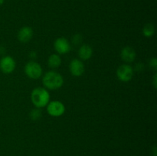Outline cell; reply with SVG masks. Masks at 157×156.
<instances>
[{
    "mask_svg": "<svg viewBox=\"0 0 157 156\" xmlns=\"http://www.w3.org/2000/svg\"><path fill=\"white\" fill-rule=\"evenodd\" d=\"M31 99L36 108H43L50 102V94L47 89L43 87L35 88L31 94Z\"/></svg>",
    "mask_w": 157,
    "mask_h": 156,
    "instance_id": "1",
    "label": "cell"
},
{
    "mask_svg": "<svg viewBox=\"0 0 157 156\" xmlns=\"http://www.w3.org/2000/svg\"><path fill=\"white\" fill-rule=\"evenodd\" d=\"M42 83L45 89L57 90L61 88L64 84V78L59 73L53 70L47 72L42 78Z\"/></svg>",
    "mask_w": 157,
    "mask_h": 156,
    "instance_id": "2",
    "label": "cell"
},
{
    "mask_svg": "<svg viewBox=\"0 0 157 156\" xmlns=\"http://www.w3.org/2000/svg\"><path fill=\"white\" fill-rule=\"evenodd\" d=\"M25 73L31 79L37 80L42 75V67L36 61H29L25 67Z\"/></svg>",
    "mask_w": 157,
    "mask_h": 156,
    "instance_id": "3",
    "label": "cell"
},
{
    "mask_svg": "<svg viewBox=\"0 0 157 156\" xmlns=\"http://www.w3.org/2000/svg\"><path fill=\"white\" fill-rule=\"evenodd\" d=\"M46 106L48 114L53 117H59L62 116L65 112V106L61 101H51Z\"/></svg>",
    "mask_w": 157,
    "mask_h": 156,
    "instance_id": "4",
    "label": "cell"
},
{
    "mask_svg": "<svg viewBox=\"0 0 157 156\" xmlns=\"http://www.w3.org/2000/svg\"><path fill=\"white\" fill-rule=\"evenodd\" d=\"M117 78L122 82H128L133 76V69L128 64H123L117 70Z\"/></svg>",
    "mask_w": 157,
    "mask_h": 156,
    "instance_id": "5",
    "label": "cell"
},
{
    "mask_svg": "<svg viewBox=\"0 0 157 156\" xmlns=\"http://www.w3.org/2000/svg\"><path fill=\"white\" fill-rule=\"evenodd\" d=\"M16 67V63L11 56H5L0 60V70L6 74L12 73Z\"/></svg>",
    "mask_w": 157,
    "mask_h": 156,
    "instance_id": "6",
    "label": "cell"
},
{
    "mask_svg": "<svg viewBox=\"0 0 157 156\" xmlns=\"http://www.w3.org/2000/svg\"><path fill=\"white\" fill-rule=\"evenodd\" d=\"M54 47L59 54H65L71 50V44L65 38H58L54 43Z\"/></svg>",
    "mask_w": 157,
    "mask_h": 156,
    "instance_id": "7",
    "label": "cell"
},
{
    "mask_svg": "<svg viewBox=\"0 0 157 156\" xmlns=\"http://www.w3.org/2000/svg\"><path fill=\"white\" fill-rule=\"evenodd\" d=\"M69 70L73 76H81L85 70L84 63L81 60L73 59L69 64Z\"/></svg>",
    "mask_w": 157,
    "mask_h": 156,
    "instance_id": "8",
    "label": "cell"
},
{
    "mask_svg": "<svg viewBox=\"0 0 157 156\" xmlns=\"http://www.w3.org/2000/svg\"><path fill=\"white\" fill-rule=\"evenodd\" d=\"M136 56V51L133 47H130V46H127L124 47V48L121 50V57L122 58L123 61L126 63H131L135 60Z\"/></svg>",
    "mask_w": 157,
    "mask_h": 156,
    "instance_id": "9",
    "label": "cell"
},
{
    "mask_svg": "<svg viewBox=\"0 0 157 156\" xmlns=\"http://www.w3.org/2000/svg\"><path fill=\"white\" fill-rule=\"evenodd\" d=\"M33 36V30L29 26H25L20 28L18 33V38L21 43H27Z\"/></svg>",
    "mask_w": 157,
    "mask_h": 156,
    "instance_id": "10",
    "label": "cell"
},
{
    "mask_svg": "<svg viewBox=\"0 0 157 156\" xmlns=\"http://www.w3.org/2000/svg\"><path fill=\"white\" fill-rule=\"evenodd\" d=\"M93 54V50L92 47L88 44H83L78 50V55L79 58L83 61H87L91 58Z\"/></svg>",
    "mask_w": 157,
    "mask_h": 156,
    "instance_id": "11",
    "label": "cell"
},
{
    "mask_svg": "<svg viewBox=\"0 0 157 156\" xmlns=\"http://www.w3.org/2000/svg\"><path fill=\"white\" fill-rule=\"evenodd\" d=\"M48 64L51 68H58L61 64V57L57 54H53L50 55L48 59Z\"/></svg>",
    "mask_w": 157,
    "mask_h": 156,
    "instance_id": "12",
    "label": "cell"
},
{
    "mask_svg": "<svg viewBox=\"0 0 157 156\" xmlns=\"http://www.w3.org/2000/svg\"><path fill=\"white\" fill-rule=\"evenodd\" d=\"M155 32V28L154 25L151 23H148V24H146L145 26L143 28V34L145 37L147 38H150V37L153 36L154 35Z\"/></svg>",
    "mask_w": 157,
    "mask_h": 156,
    "instance_id": "13",
    "label": "cell"
},
{
    "mask_svg": "<svg viewBox=\"0 0 157 156\" xmlns=\"http://www.w3.org/2000/svg\"><path fill=\"white\" fill-rule=\"evenodd\" d=\"M41 115H42V113H41V110L38 108L33 109L29 113V116H30L31 119L33 121H38L41 117Z\"/></svg>",
    "mask_w": 157,
    "mask_h": 156,
    "instance_id": "14",
    "label": "cell"
},
{
    "mask_svg": "<svg viewBox=\"0 0 157 156\" xmlns=\"http://www.w3.org/2000/svg\"><path fill=\"white\" fill-rule=\"evenodd\" d=\"M72 41H73L74 44H76V45L77 44H79L81 42V41H82V37L81 36V35H75L73 37Z\"/></svg>",
    "mask_w": 157,
    "mask_h": 156,
    "instance_id": "15",
    "label": "cell"
},
{
    "mask_svg": "<svg viewBox=\"0 0 157 156\" xmlns=\"http://www.w3.org/2000/svg\"><path fill=\"white\" fill-rule=\"evenodd\" d=\"M150 66L153 69H156L157 68V61H156V58H152L150 59Z\"/></svg>",
    "mask_w": 157,
    "mask_h": 156,
    "instance_id": "16",
    "label": "cell"
},
{
    "mask_svg": "<svg viewBox=\"0 0 157 156\" xmlns=\"http://www.w3.org/2000/svg\"><path fill=\"white\" fill-rule=\"evenodd\" d=\"M144 65L142 64V63H138V64H136V67H135V70L138 72H140L144 70Z\"/></svg>",
    "mask_w": 157,
    "mask_h": 156,
    "instance_id": "17",
    "label": "cell"
},
{
    "mask_svg": "<svg viewBox=\"0 0 157 156\" xmlns=\"http://www.w3.org/2000/svg\"><path fill=\"white\" fill-rule=\"evenodd\" d=\"M29 57H30V58H32V59H33V60L35 59V58H37V54H36V52L32 51L30 54H29Z\"/></svg>",
    "mask_w": 157,
    "mask_h": 156,
    "instance_id": "18",
    "label": "cell"
},
{
    "mask_svg": "<svg viewBox=\"0 0 157 156\" xmlns=\"http://www.w3.org/2000/svg\"><path fill=\"white\" fill-rule=\"evenodd\" d=\"M156 74H155L154 76H153V86H154L155 88H156Z\"/></svg>",
    "mask_w": 157,
    "mask_h": 156,
    "instance_id": "19",
    "label": "cell"
},
{
    "mask_svg": "<svg viewBox=\"0 0 157 156\" xmlns=\"http://www.w3.org/2000/svg\"><path fill=\"white\" fill-rule=\"evenodd\" d=\"M4 2H5V0H0V6H1L2 5H3Z\"/></svg>",
    "mask_w": 157,
    "mask_h": 156,
    "instance_id": "20",
    "label": "cell"
}]
</instances>
